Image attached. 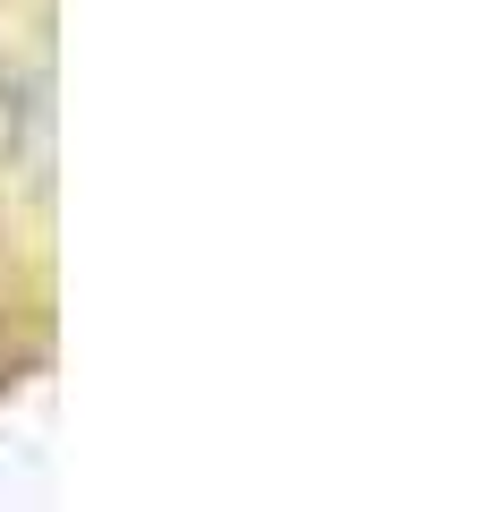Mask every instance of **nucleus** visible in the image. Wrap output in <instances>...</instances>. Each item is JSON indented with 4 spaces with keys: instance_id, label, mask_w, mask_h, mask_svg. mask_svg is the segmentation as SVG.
I'll list each match as a JSON object with an SVG mask.
<instances>
[]
</instances>
